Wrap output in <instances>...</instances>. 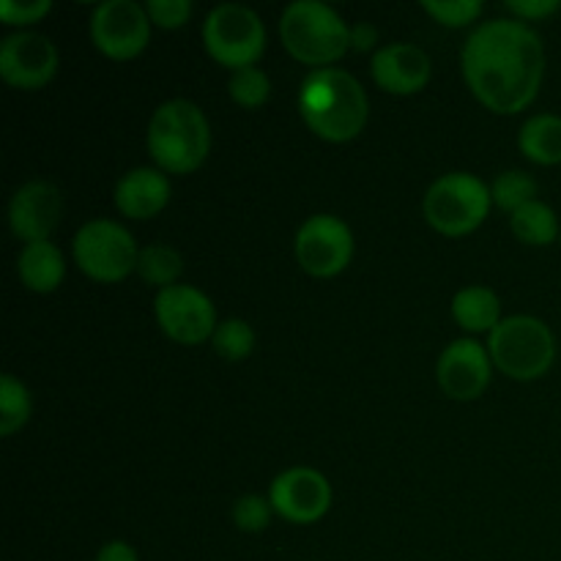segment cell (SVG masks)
Wrapping results in <instances>:
<instances>
[{
    "instance_id": "obj_1",
    "label": "cell",
    "mask_w": 561,
    "mask_h": 561,
    "mask_svg": "<svg viewBox=\"0 0 561 561\" xmlns=\"http://www.w3.org/2000/svg\"><path fill=\"white\" fill-rule=\"evenodd\" d=\"M460 64L477 102L496 115H518L542 88L546 44L531 25L502 16L474 27L463 44Z\"/></svg>"
},
{
    "instance_id": "obj_2",
    "label": "cell",
    "mask_w": 561,
    "mask_h": 561,
    "mask_svg": "<svg viewBox=\"0 0 561 561\" xmlns=\"http://www.w3.org/2000/svg\"><path fill=\"white\" fill-rule=\"evenodd\" d=\"M299 115L307 129L327 142H351L365 131L370 102L351 71L312 69L299 88Z\"/></svg>"
},
{
    "instance_id": "obj_3",
    "label": "cell",
    "mask_w": 561,
    "mask_h": 561,
    "mask_svg": "<svg viewBox=\"0 0 561 561\" xmlns=\"http://www.w3.org/2000/svg\"><path fill=\"white\" fill-rule=\"evenodd\" d=\"M153 168L168 175H190L211 151V126L206 113L190 99H170L153 110L146 131Z\"/></svg>"
},
{
    "instance_id": "obj_4",
    "label": "cell",
    "mask_w": 561,
    "mask_h": 561,
    "mask_svg": "<svg viewBox=\"0 0 561 561\" xmlns=\"http://www.w3.org/2000/svg\"><path fill=\"white\" fill-rule=\"evenodd\" d=\"M279 38L299 64L329 69L351 49V25L321 0H296L279 16Z\"/></svg>"
},
{
    "instance_id": "obj_5",
    "label": "cell",
    "mask_w": 561,
    "mask_h": 561,
    "mask_svg": "<svg viewBox=\"0 0 561 561\" xmlns=\"http://www.w3.org/2000/svg\"><path fill=\"white\" fill-rule=\"evenodd\" d=\"M493 367L513 381H537L557 362V337L551 327L535 316H507L488 334Z\"/></svg>"
},
{
    "instance_id": "obj_6",
    "label": "cell",
    "mask_w": 561,
    "mask_h": 561,
    "mask_svg": "<svg viewBox=\"0 0 561 561\" xmlns=\"http://www.w3.org/2000/svg\"><path fill=\"white\" fill-rule=\"evenodd\" d=\"M491 208V186L480 175L466 173V170H455L433 181L422 201L427 225L449 239L474 233L488 219Z\"/></svg>"
},
{
    "instance_id": "obj_7",
    "label": "cell",
    "mask_w": 561,
    "mask_h": 561,
    "mask_svg": "<svg viewBox=\"0 0 561 561\" xmlns=\"http://www.w3.org/2000/svg\"><path fill=\"white\" fill-rule=\"evenodd\" d=\"M203 44L225 69H250L266 53V25L250 5L219 3L203 22Z\"/></svg>"
},
{
    "instance_id": "obj_8",
    "label": "cell",
    "mask_w": 561,
    "mask_h": 561,
    "mask_svg": "<svg viewBox=\"0 0 561 561\" xmlns=\"http://www.w3.org/2000/svg\"><path fill=\"white\" fill-rule=\"evenodd\" d=\"M71 255L77 268L96 283H124L131 272H137L135 236L113 219H88L71 239Z\"/></svg>"
},
{
    "instance_id": "obj_9",
    "label": "cell",
    "mask_w": 561,
    "mask_h": 561,
    "mask_svg": "<svg viewBox=\"0 0 561 561\" xmlns=\"http://www.w3.org/2000/svg\"><path fill=\"white\" fill-rule=\"evenodd\" d=\"M294 252L310 277L329 279L345 272L354 257V233L334 214H312L296 230Z\"/></svg>"
},
{
    "instance_id": "obj_10",
    "label": "cell",
    "mask_w": 561,
    "mask_h": 561,
    "mask_svg": "<svg viewBox=\"0 0 561 561\" xmlns=\"http://www.w3.org/2000/svg\"><path fill=\"white\" fill-rule=\"evenodd\" d=\"M153 316H157L159 329L179 345L206 343L219 327L214 301L195 285L184 283L157 290Z\"/></svg>"
},
{
    "instance_id": "obj_11",
    "label": "cell",
    "mask_w": 561,
    "mask_h": 561,
    "mask_svg": "<svg viewBox=\"0 0 561 561\" xmlns=\"http://www.w3.org/2000/svg\"><path fill=\"white\" fill-rule=\"evenodd\" d=\"M151 27L146 5L135 0H104L93 9L91 42L104 58L131 60L148 47Z\"/></svg>"
},
{
    "instance_id": "obj_12",
    "label": "cell",
    "mask_w": 561,
    "mask_h": 561,
    "mask_svg": "<svg viewBox=\"0 0 561 561\" xmlns=\"http://www.w3.org/2000/svg\"><path fill=\"white\" fill-rule=\"evenodd\" d=\"M58 75V47L36 31H16L0 42V77L16 91H42Z\"/></svg>"
},
{
    "instance_id": "obj_13",
    "label": "cell",
    "mask_w": 561,
    "mask_h": 561,
    "mask_svg": "<svg viewBox=\"0 0 561 561\" xmlns=\"http://www.w3.org/2000/svg\"><path fill=\"white\" fill-rule=\"evenodd\" d=\"M332 496L334 493L327 477L307 466H294V469L283 471L274 477L272 488H268V502H272L274 513L296 526L318 524L332 510Z\"/></svg>"
},
{
    "instance_id": "obj_14",
    "label": "cell",
    "mask_w": 561,
    "mask_h": 561,
    "mask_svg": "<svg viewBox=\"0 0 561 561\" xmlns=\"http://www.w3.org/2000/svg\"><path fill=\"white\" fill-rule=\"evenodd\" d=\"M493 359L485 345L471 337L453 340L436 362V381L449 400L471 403L482 398L491 383Z\"/></svg>"
},
{
    "instance_id": "obj_15",
    "label": "cell",
    "mask_w": 561,
    "mask_h": 561,
    "mask_svg": "<svg viewBox=\"0 0 561 561\" xmlns=\"http://www.w3.org/2000/svg\"><path fill=\"white\" fill-rule=\"evenodd\" d=\"M64 217V192L53 181H25L9 201V228L25 244L49 241Z\"/></svg>"
},
{
    "instance_id": "obj_16",
    "label": "cell",
    "mask_w": 561,
    "mask_h": 561,
    "mask_svg": "<svg viewBox=\"0 0 561 561\" xmlns=\"http://www.w3.org/2000/svg\"><path fill=\"white\" fill-rule=\"evenodd\" d=\"M431 58L422 47L409 42H394L387 47H378L373 53L370 75L373 82L383 93L394 96H414L431 82Z\"/></svg>"
},
{
    "instance_id": "obj_17",
    "label": "cell",
    "mask_w": 561,
    "mask_h": 561,
    "mask_svg": "<svg viewBox=\"0 0 561 561\" xmlns=\"http://www.w3.org/2000/svg\"><path fill=\"white\" fill-rule=\"evenodd\" d=\"M170 179L159 168H135L115 184V208L126 219L146 222L162 214L170 203Z\"/></svg>"
},
{
    "instance_id": "obj_18",
    "label": "cell",
    "mask_w": 561,
    "mask_h": 561,
    "mask_svg": "<svg viewBox=\"0 0 561 561\" xmlns=\"http://www.w3.org/2000/svg\"><path fill=\"white\" fill-rule=\"evenodd\" d=\"M16 277L31 294H55L66 277L64 252L53 241L25 244L16 255Z\"/></svg>"
},
{
    "instance_id": "obj_19",
    "label": "cell",
    "mask_w": 561,
    "mask_h": 561,
    "mask_svg": "<svg viewBox=\"0 0 561 561\" xmlns=\"http://www.w3.org/2000/svg\"><path fill=\"white\" fill-rule=\"evenodd\" d=\"M449 310H453V321L469 334H491L504 321L502 299L488 285H469L458 290Z\"/></svg>"
},
{
    "instance_id": "obj_20",
    "label": "cell",
    "mask_w": 561,
    "mask_h": 561,
    "mask_svg": "<svg viewBox=\"0 0 561 561\" xmlns=\"http://www.w3.org/2000/svg\"><path fill=\"white\" fill-rule=\"evenodd\" d=\"M518 148L529 162L553 168L561 164V115L537 113L518 131Z\"/></svg>"
},
{
    "instance_id": "obj_21",
    "label": "cell",
    "mask_w": 561,
    "mask_h": 561,
    "mask_svg": "<svg viewBox=\"0 0 561 561\" xmlns=\"http://www.w3.org/2000/svg\"><path fill=\"white\" fill-rule=\"evenodd\" d=\"M515 239L529 247H551L553 241H561V225L557 211L548 203L531 201L524 208L510 217Z\"/></svg>"
},
{
    "instance_id": "obj_22",
    "label": "cell",
    "mask_w": 561,
    "mask_h": 561,
    "mask_svg": "<svg viewBox=\"0 0 561 561\" xmlns=\"http://www.w3.org/2000/svg\"><path fill=\"white\" fill-rule=\"evenodd\" d=\"M181 272H184V257L175 247L170 244H148L140 250L137 257V274L142 277V283L151 285V288L164 290L170 285H179Z\"/></svg>"
},
{
    "instance_id": "obj_23",
    "label": "cell",
    "mask_w": 561,
    "mask_h": 561,
    "mask_svg": "<svg viewBox=\"0 0 561 561\" xmlns=\"http://www.w3.org/2000/svg\"><path fill=\"white\" fill-rule=\"evenodd\" d=\"M33 398L31 389L11 373L0 378V436L9 438L31 422Z\"/></svg>"
},
{
    "instance_id": "obj_24",
    "label": "cell",
    "mask_w": 561,
    "mask_h": 561,
    "mask_svg": "<svg viewBox=\"0 0 561 561\" xmlns=\"http://www.w3.org/2000/svg\"><path fill=\"white\" fill-rule=\"evenodd\" d=\"M491 197L499 211H507L513 217L526 203L537 201V181L526 170H504L491 184Z\"/></svg>"
},
{
    "instance_id": "obj_25",
    "label": "cell",
    "mask_w": 561,
    "mask_h": 561,
    "mask_svg": "<svg viewBox=\"0 0 561 561\" xmlns=\"http://www.w3.org/2000/svg\"><path fill=\"white\" fill-rule=\"evenodd\" d=\"M255 329L250 327L241 318H228V321H219L217 332H214L211 345L214 354L222 356L225 362H244L250 359L252 351H255Z\"/></svg>"
},
{
    "instance_id": "obj_26",
    "label": "cell",
    "mask_w": 561,
    "mask_h": 561,
    "mask_svg": "<svg viewBox=\"0 0 561 561\" xmlns=\"http://www.w3.org/2000/svg\"><path fill=\"white\" fill-rule=\"evenodd\" d=\"M228 93L233 99V104H239L241 110H257L268 102L272 96V80L263 69L250 66V69H239L230 75Z\"/></svg>"
},
{
    "instance_id": "obj_27",
    "label": "cell",
    "mask_w": 561,
    "mask_h": 561,
    "mask_svg": "<svg viewBox=\"0 0 561 561\" xmlns=\"http://www.w3.org/2000/svg\"><path fill=\"white\" fill-rule=\"evenodd\" d=\"M480 0H422V11L444 27H466L480 20Z\"/></svg>"
},
{
    "instance_id": "obj_28",
    "label": "cell",
    "mask_w": 561,
    "mask_h": 561,
    "mask_svg": "<svg viewBox=\"0 0 561 561\" xmlns=\"http://www.w3.org/2000/svg\"><path fill=\"white\" fill-rule=\"evenodd\" d=\"M272 502L257 493H247V496H239L233 502V510H230V518H233V526L239 531H247V535H257V531H266L268 524H272Z\"/></svg>"
},
{
    "instance_id": "obj_29",
    "label": "cell",
    "mask_w": 561,
    "mask_h": 561,
    "mask_svg": "<svg viewBox=\"0 0 561 561\" xmlns=\"http://www.w3.org/2000/svg\"><path fill=\"white\" fill-rule=\"evenodd\" d=\"M53 11L49 0H0V22L11 27H27L42 22Z\"/></svg>"
},
{
    "instance_id": "obj_30",
    "label": "cell",
    "mask_w": 561,
    "mask_h": 561,
    "mask_svg": "<svg viewBox=\"0 0 561 561\" xmlns=\"http://www.w3.org/2000/svg\"><path fill=\"white\" fill-rule=\"evenodd\" d=\"M146 11L153 27L179 31V27H184L190 22L192 3L190 0H148Z\"/></svg>"
},
{
    "instance_id": "obj_31",
    "label": "cell",
    "mask_w": 561,
    "mask_h": 561,
    "mask_svg": "<svg viewBox=\"0 0 561 561\" xmlns=\"http://www.w3.org/2000/svg\"><path fill=\"white\" fill-rule=\"evenodd\" d=\"M504 9L513 14V20H520L529 25V22H540L559 14L561 0H510V3H504Z\"/></svg>"
},
{
    "instance_id": "obj_32",
    "label": "cell",
    "mask_w": 561,
    "mask_h": 561,
    "mask_svg": "<svg viewBox=\"0 0 561 561\" xmlns=\"http://www.w3.org/2000/svg\"><path fill=\"white\" fill-rule=\"evenodd\" d=\"M376 44L378 31L370 22H356V25H351V49H356V53H370Z\"/></svg>"
},
{
    "instance_id": "obj_33",
    "label": "cell",
    "mask_w": 561,
    "mask_h": 561,
    "mask_svg": "<svg viewBox=\"0 0 561 561\" xmlns=\"http://www.w3.org/2000/svg\"><path fill=\"white\" fill-rule=\"evenodd\" d=\"M96 561H140L137 551L126 540H110L99 548Z\"/></svg>"
}]
</instances>
